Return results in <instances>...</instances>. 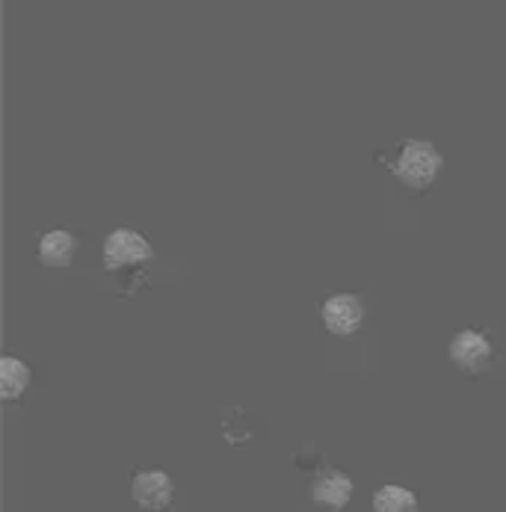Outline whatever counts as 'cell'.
Returning a JSON list of instances; mask_svg holds the SVG:
<instances>
[{
    "label": "cell",
    "instance_id": "1",
    "mask_svg": "<svg viewBox=\"0 0 506 512\" xmlns=\"http://www.w3.org/2000/svg\"><path fill=\"white\" fill-rule=\"evenodd\" d=\"M391 175L412 193H424L441 172V154L427 140H409L403 143L397 157L388 163Z\"/></svg>",
    "mask_w": 506,
    "mask_h": 512
},
{
    "label": "cell",
    "instance_id": "9",
    "mask_svg": "<svg viewBox=\"0 0 506 512\" xmlns=\"http://www.w3.org/2000/svg\"><path fill=\"white\" fill-rule=\"evenodd\" d=\"M27 385H30V367L15 356H3L0 359V394H3V400L21 397L27 391Z\"/></svg>",
    "mask_w": 506,
    "mask_h": 512
},
{
    "label": "cell",
    "instance_id": "10",
    "mask_svg": "<svg viewBox=\"0 0 506 512\" xmlns=\"http://www.w3.org/2000/svg\"><path fill=\"white\" fill-rule=\"evenodd\" d=\"M373 512H418V498L403 486H382L373 492Z\"/></svg>",
    "mask_w": 506,
    "mask_h": 512
},
{
    "label": "cell",
    "instance_id": "5",
    "mask_svg": "<svg viewBox=\"0 0 506 512\" xmlns=\"http://www.w3.org/2000/svg\"><path fill=\"white\" fill-rule=\"evenodd\" d=\"M353 498V480L341 468H320L311 483V501L323 510H344Z\"/></svg>",
    "mask_w": 506,
    "mask_h": 512
},
{
    "label": "cell",
    "instance_id": "4",
    "mask_svg": "<svg viewBox=\"0 0 506 512\" xmlns=\"http://www.w3.org/2000/svg\"><path fill=\"white\" fill-rule=\"evenodd\" d=\"M323 326L326 332L338 335V338H350L362 329L364 323V305L359 296L353 293H332L323 308H320Z\"/></svg>",
    "mask_w": 506,
    "mask_h": 512
},
{
    "label": "cell",
    "instance_id": "8",
    "mask_svg": "<svg viewBox=\"0 0 506 512\" xmlns=\"http://www.w3.org/2000/svg\"><path fill=\"white\" fill-rule=\"evenodd\" d=\"M264 427V421L252 418L246 409H225L222 412V436L228 439V444H249L258 439V430Z\"/></svg>",
    "mask_w": 506,
    "mask_h": 512
},
{
    "label": "cell",
    "instance_id": "6",
    "mask_svg": "<svg viewBox=\"0 0 506 512\" xmlns=\"http://www.w3.org/2000/svg\"><path fill=\"white\" fill-rule=\"evenodd\" d=\"M131 495H134L137 507H143V510H166L175 501V483L160 468L137 471L134 483H131Z\"/></svg>",
    "mask_w": 506,
    "mask_h": 512
},
{
    "label": "cell",
    "instance_id": "7",
    "mask_svg": "<svg viewBox=\"0 0 506 512\" xmlns=\"http://www.w3.org/2000/svg\"><path fill=\"white\" fill-rule=\"evenodd\" d=\"M77 246L80 243H77L72 231L54 228V231L42 234V240H39V249H36L39 264H45V267H69L74 255H77Z\"/></svg>",
    "mask_w": 506,
    "mask_h": 512
},
{
    "label": "cell",
    "instance_id": "3",
    "mask_svg": "<svg viewBox=\"0 0 506 512\" xmlns=\"http://www.w3.org/2000/svg\"><path fill=\"white\" fill-rule=\"evenodd\" d=\"M447 356L462 373H483L486 367L492 365L495 347H492L489 335H483L477 329H462V332L453 335V341L447 347Z\"/></svg>",
    "mask_w": 506,
    "mask_h": 512
},
{
    "label": "cell",
    "instance_id": "2",
    "mask_svg": "<svg viewBox=\"0 0 506 512\" xmlns=\"http://www.w3.org/2000/svg\"><path fill=\"white\" fill-rule=\"evenodd\" d=\"M151 255H154L151 243L134 228H116L104 240V267L107 270H122V267L145 264V261H151Z\"/></svg>",
    "mask_w": 506,
    "mask_h": 512
}]
</instances>
